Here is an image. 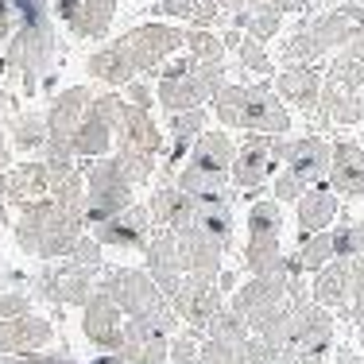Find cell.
Listing matches in <instances>:
<instances>
[{
    "label": "cell",
    "mask_w": 364,
    "mask_h": 364,
    "mask_svg": "<svg viewBox=\"0 0 364 364\" xmlns=\"http://www.w3.org/2000/svg\"><path fill=\"white\" fill-rule=\"evenodd\" d=\"M248 240H283V205L275 198H256L248 205Z\"/></svg>",
    "instance_id": "cell-32"
},
{
    "label": "cell",
    "mask_w": 364,
    "mask_h": 364,
    "mask_svg": "<svg viewBox=\"0 0 364 364\" xmlns=\"http://www.w3.org/2000/svg\"><path fill=\"white\" fill-rule=\"evenodd\" d=\"M205 337H213V341H225V345H232V349H245L248 345V337H252V329H248V322L237 314V310L225 302V310L218 318H213L210 326H205Z\"/></svg>",
    "instance_id": "cell-36"
},
{
    "label": "cell",
    "mask_w": 364,
    "mask_h": 364,
    "mask_svg": "<svg viewBox=\"0 0 364 364\" xmlns=\"http://www.w3.org/2000/svg\"><path fill=\"white\" fill-rule=\"evenodd\" d=\"M240 364H283V349L267 345L264 337H248V345L240 349Z\"/></svg>",
    "instance_id": "cell-43"
},
{
    "label": "cell",
    "mask_w": 364,
    "mask_h": 364,
    "mask_svg": "<svg viewBox=\"0 0 364 364\" xmlns=\"http://www.w3.org/2000/svg\"><path fill=\"white\" fill-rule=\"evenodd\" d=\"M97 291H105L109 299L124 310V318H136V322L159 329V333H167V337H175L182 329V318L175 314L167 294L155 287V279L144 267H101Z\"/></svg>",
    "instance_id": "cell-5"
},
{
    "label": "cell",
    "mask_w": 364,
    "mask_h": 364,
    "mask_svg": "<svg viewBox=\"0 0 364 364\" xmlns=\"http://www.w3.org/2000/svg\"><path fill=\"white\" fill-rule=\"evenodd\" d=\"M329 155H333L329 140L299 136V140H287V147H283V171H291L302 186H318V182L329 178Z\"/></svg>",
    "instance_id": "cell-19"
},
{
    "label": "cell",
    "mask_w": 364,
    "mask_h": 364,
    "mask_svg": "<svg viewBox=\"0 0 364 364\" xmlns=\"http://www.w3.org/2000/svg\"><path fill=\"white\" fill-rule=\"evenodd\" d=\"M283 147L287 136H259L248 132L237 144V159H232V186L245 198H256L267 182L275 178V167L283 163Z\"/></svg>",
    "instance_id": "cell-13"
},
{
    "label": "cell",
    "mask_w": 364,
    "mask_h": 364,
    "mask_svg": "<svg viewBox=\"0 0 364 364\" xmlns=\"http://www.w3.org/2000/svg\"><path fill=\"white\" fill-rule=\"evenodd\" d=\"M112 20H117V0H82L74 20L66 23V31L74 39H101L109 36Z\"/></svg>",
    "instance_id": "cell-30"
},
{
    "label": "cell",
    "mask_w": 364,
    "mask_h": 364,
    "mask_svg": "<svg viewBox=\"0 0 364 364\" xmlns=\"http://www.w3.org/2000/svg\"><path fill=\"white\" fill-rule=\"evenodd\" d=\"M302 0H252L248 8H267V12H279V16H287L291 8H299Z\"/></svg>",
    "instance_id": "cell-50"
},
{
    "label": "cell",
    "mask_w": 364,
    "mask_h": 364,
    "mask_svg": "<svg viewBox=\"0 0 364 364\" xmlns=\"http://www.w3.org/2000/svg\"><path fill=\"white\" fill-rule=\"evenodd\" d=\"M213 4L221 8V16H237V12H245L252 0H213Z\"/></svg>",
    "instance_id": "cell-52"
},
{
    "label": "cell",
    "mask_w": 364,
    "mask_h": 364,
    "mask_svg": "<svg viewBox=\"0 0 364 364\" xmlns=\"http://www.w3.org/2000/svg\"><path fill=\"white\" fill-rule=\"evenodd\" d=\"M23 314H36L31 310V294L16 291V287L0 291V322H12V318H23Z\"/></svg>",
    "instance_id": "cell-42"
},
{
    "label": "cell",
    "mask_w": 364,
    "mask_h": 364,
    "mask_svg": "<svg viewBox=\"0 0 364 364\" xmlns=\"http://www.w3.org/2000/svg\"><path fill=\"white\" fill-rule=\"evenodd\" d=\"M322 82H326V74H322V66H314V63H287L279 70V77H275V93H279V101L283 105H291V109H299V112H314L318 109V97H322Z\"/></svg>",
    "instance_id": "cell-21"
},
{
    "label": "cell",
    "mask_w": 364,
    "mask_h": 364,
    "mask_svg": "<svg viewBox=\"0 0 364 364\" xmlns=\"http://www.w3.org/2000/svg\"><path fill=\"white\" fill-rule=\"evenodd\" d=\"M163 151H167V132L155 124V112L124 105L117 120V140H112V155L124 167V175L136 182V186H147L155 175H159Z\"/></svg>",
    "instance_id": "cell-8"
},
{
    "label": "cell",
    "mask_w": 364,
    "mask_h": 364,
    "mask_svg": "<svg viewBox=\"0 0 364 364\" xmlns=\"http://www.w3.org/2000/svg\"><path fill=\"white\" fill-rule=\"evenodd\" d=\"M8 167H12V144H8L4 132H0V175H4Z\"/></svg>",
    "instance_id": "cell-53"
},
{
    "label": "cell",
    "mask_w": 364,
    "mask_h": 364,
    "mask_svg": "<svg viewBox=\"0 0 364 364\" xmlns=\"http://www.w3.org/2000/svg\"><path fill=\"white\" fill-rule=\"evenodd\" d=\"M364 31V4H341L333 12H322L314 20L299 23L287 39H283V66L287 63H322L349 47Z\"/></svg>",
    "instance_id": "cell-7"
},
{
    "label": "cell",
    "mask_w": 364,
    "mask_h": 364,
    "mask_svg": "<svg viewBox=\"0 0 364 364\" xmlns=\"http://www.w3.org/2000/svg\"><path fill=\"white\" fill-rule=\"evenodd\" d=\"M326 182L337 198H364V147L353 140H337Z\"/></svg>",
    "instance_id": "cell-26"
},
{
    "label": "cell",
    "mask_w": 364,
    "mask_h": 364,
    "mask_svg": "<svg viewBox=\"0 0 364 364\" xmlns=\"http://www.w3.org/2000/svg\"><path fill=\"white\" fill-rule=\"evenodd\" d=\"M147 210H151V221L155 229H186V225H194L198 218V198H190L186 190H178L175 182H167V186H155L151 198H147Z\"/></svg>",
    "instance_id": "cell-28"
},
{
    "label": "cell",
    "mask_w": 364,
    "mask_h": 364,
    "mask_svg": "<svg viewBox=\"0 0 364 364\" xmlns=\"http://www.w3.org/2000/svg\"><path fill=\"white\" fill-rule=\"evenodd\" d=\"M329 237H333V256L337 259L364 256V221H333Z\"/></svg>",
    "instance_id": "cell-38"
},
{
    "label": "cell",
    "mask_w": 364,
    "mask_h": 364,
    "mask_svg": "<svg viewBox=\"0 0 364 364\" xmlns=\"http://www.w3.org/2000/svg\"><path fill=\"white\" fill-rule=\"evenodd\" d=\"M283 364H326L322 353H299V349H287L283 353Z\"/></svg>",
    "instance_id": "cell-51"
},
{
    "label": "cell",
    "mask_w": 364,
    "mask_h": 364,
    "mask_svg": "<svg viewBox=\"0 0 364 364\" xmlns=\"http://www.w3.org/2000/svg\"><path fill=\"white\" fill-rule=\"evenodd\" d=\"M182 47H186L190 58H198V63H205V66H225V39L218 36V31H210V28L186 31Z\"/></svg>",
    "instance_id": "cell-37"
},
{
    "label": "cell",
    "mask_w": 364,
    "mask_h": 364,
    "mask_svg": "<svg viewBox=\"0 0 364 364\" xmlns=\"http://www.w3.org/2000/svg\"><path fill=\"white\" fill-rule=\"evenodd\" d=\"M77 8H82V0H55V4H50V16H55V23H70L74 20V12Z\"/></svg>",
    "instance_id": "cell-47"
},
{
    "label": "cell",
    "mask_w": 364,
    "mask_h": 364,
    "mask_svg": "<svg viewBox=\"0 0 364 364\" xmlns=\"http://www.w3.org/2000/svg\"><path fill=\"white\" fill-rule=\"evenodd\" d=\"M50 194V167L47 159H31V163H16L0 175V202L4 205H31L43 202Z\"/></svg>",
    "instance_id": "cell-20"
},
{
    "label": "cell",
    "mask_w": 364,
    "mask_h": 364,
    "mask_svg": "<svg viewBox=\"0 0 364 364\" xmlns=\"http://www.w3.org/2000/svg\"><path fill=\"white\" fill-rule=\"evenodd\" d=\"M93 237H97L101 248H124V252H144L147 240H151L155 232V221H151V210H147V202H136L128 205L124 213H117V218L93 225Z\"/></svg>",
    "instance_id": "cell-16"
},
{
    "label": "cell",
    "mask_w": 364,
    "mask_h": 364,
    "mask_svg": "<svg viewBox=\"0 0 364 364\" xmlns=\"http://www.w3.org/2000/svg\"><path fill=\"white\" fill-rule=\"evenodd\" d=\"M8 132H12V144L16 151L23 155H43V147H47V112H28L20 109L12 120H8Z\"/></svg>",
    "instance_id": "cell-31"
},
{
    "label": "cell",
    "mask_w": 364,
    "mask_h": 364,
    "mask_svg": "<svg viewBox=\"0 0 364 364\" xmlns=\"http://www.w3.org/2000/svg\"><path fill=\"white\" fill-rule=\"evenodd\" d=\"M182 39H186V31L171 28V23H155V20L140 23V28L124 31L120 39H112L109 47L93 50L85 70L101 85L124 90L140 74H159V66L182 50Z\"/></svg>",
    "instance_id": "cell-1"
},
{
    "label": "cell",
    "mask_w": 364,
    "mask_h": 364,
    "mask_svg": "<svg viewBox=\"0 0 364 364\" xmlns=\"http://www.w3.org/2000/svg\"><path fill=\"white\" fill-rule=\"evenodd\" d=\"M229 20H232V28L245 31V36L256 39V43L275 39V36H279V28H283V16L279 12H267V8H245V12L229 16Z\"/></svg>",
    "instance_id": "cell-35"
},
{
    "label": "cell",
    "mask_w": 364,
    "mask_h": 364,
    "mask_svg": "<svg viewBox=\"0 0 364 364\" xmlns=\"http://www.w3.org/2000/svg\"><path fill=\"white\" fill-rule=\"evenodd\" d=\"M97 275L93 267H82L74 259H50L31 275L28 291L31 299H43L50 306H85L97 294Z\"/></svg>",
    "instance_id": "cell-11"
},
{
    "label": "cell",
    "mask_w": 364,
    "mask_h": 364,
    "mask_svg": "<svg viewBox=\"0 0 364 364\" xmlns=\"http://www.w3.org/2000/svg\"><path fill=\"white\" fill-rule=\"evenodd\" d=\"M333 364H364V353L353 345H333Z\"/></svg>",
    "instance_id": "cell-49"
},
{
    "label": "cell",
    "mask_w": 364,
    "mask_h": 364,
    "mask_svg": "<svg viewBox=\"0 0 364 364\" xmlns=\"http://www.w3.org/2000/svg\"><path fill=\"white\" fill-rule=\"evenodd\" d=\"M333 337H337V322H333V310L318 306L314 299L294 306L291 314V345L287 349H299V353H326L333 349Z\"/></svg>",
    "instance_id": "cell-18"
},
{
    "label": "cell",
    "mask_w": 364,
    "mask_h": 364,
    "mask_svg": "<svg viewBox=\"0 0 364 364\" xmlns=\"http://www.w3.org/2000/svg\"><path fill=\"white\" fill-rule=\"evenodd\" d=\"M43 364H77V360L63 349V353H47V360H43Z\"/></svg>",
    "instance_id": "cell-56"
},
{
    "label": "cell",
    "mask_w": 364,
    "mask_h": 364,
    "mask_svg": "<svg viewBox=\"0 0 364 364\" xmlns=\"http://www.w3.org/2000/svg\"><path fill=\"white\" fill-rule=\"evenodd\" d=\"M237 58H240V70H248V74H256V77L272 74V55L264 50V43H256V39H248V36L240 39Z\"/></svg>",
    "instance_id": "cell-39"
},
{
    "label": "cell",
    "mask_w": 364,
    "mask_h": 364,
    "mask_svg": "<svg viewBox=\"0 0 364 364\" xmlns=\"http://www.w3.org/2000/svg\"><path fill=\"white\" fill-rule=\"evenodd\" d=\"M360 221H364V218H360Z\"/></svg>",
    "instance_id": "cell-59"
},
{
    "label": "cell",
    "mask_w": 364,
    "mask_h": 364,
    "mask_svg": "<svg viewBox=\"0 0 364 364\" xmlns=\"http://www.w3.org/2000/svg\"><path fill=\"white\" fill-rule=\"evenodd\" d=\"M357 287L360 283H357V275H353L349 259H333V264H326L322 272L310 279V299H314L318 306L333 310V314H345Z\"/></svg>",
    "instance_id": "cell-24"
},
{
    "label": "cell",
    "mask_w": 364,
    "mask_h": 364,
    "mask_svg": "<svg viewBox=\"0 0 364 364\" xmlns=\"http://www.w3.org/2000/svg\"><path fill=\"white\" fill-rule=\"evenodd\" d=\"M55 341V322L43 314H23L12 322H0V357H28L43 353Z\"/></svg>",
    "instance_id": "cell-22"
},
{
    "label": "cell",
    "mask_w": 364,
    "mask_h": 364,
    "mask_svg": "<svg viewBox=\"0 0 364 364\" xmlns=\"http://www.w3.org/2000/svg\"><path fill=\"white\" fill-rule=\"evenodd\" d=\"M66 259H74V264H82V267H93V272H101V267H105V248L97 245V237H93V232H85V237L77 240L74 252L66 256Z\"/></svg>",
    "instance_id": "cell-41"
},
{
    "label": "cell",
    "mask_w": 364,
    "mask_h": 364,
    "mask_svg": "<svg viewBox=\"0 0 364 364\" xmlns=\"http://www.w3.org/2000/svg\"><path fill=\"white\" fill-rule=\"evenodd\" d=\"M294 264L302 267V275H318L326 264H333V237H329V229L326 232H314V237H302L299 240V248H294Z\"/></svg>",
    "instance_id": "cell-33"
},
{
    "label": "cell",
    "mask_w": 364,
    "mask_h": 364,
    "mask_svg": "<svg viewBox=\"0 0 364 364\" xmlns=\"http://www.w3.org/2000/svg\"><path fill=\"white\" fill-rule=\"evenodd\" d=\"M93 364H128L124 357H117V353H97V360Z\"/></svg>",
    "instance_id": "cell-57"
},
{
    "label": "cell",
    "mask_w": 364,
    "mask_h": 364,
    "mask_svg": "<svg viewBox=\"0 0 364 364\" xmlns=\"http://www.w3.org/2000/svg\"><path fill=\"white\" fill-rule=\"evenodd\" d=\"M341 318H345V322H349V326L364 329V283H360L357 291H353V302H349V310H345Z\"/></svg>",
    "instance_id": "cell-46"
},
{
    "label": "cell",
    "mask_w": 364,
    "mask_h": 364,
    "mask_svg": "<svg viewBox=\"0 0 364 364\" xmlns=\"http://www.w3.org/2000/svg\"><path fill=\"white\" fill-rule=\"evenodd\" d=\"M120 109H124V93H97V101L90 105L82 128H77V136H74V159H101V155H112Z\"/></svg>",
    "instance_id": "cell-14"
},
{
    "label": "cell",
    "mask_w": 364,
    "mask_h": 364,
    "mask_svg": "<svg viewBox=\"0 0 364 364\" xmlns=\"http://www.w3.org/2000/svg\"><path fill=\"white\" fill-rule=\"evenodd\" d=\"M124 105H136V109H147V112H151L155 105H159V101H155V85L140 82V77H136V82H128V85H124Z\"/></svg>",
    "instance_id": "cell-45"
},
{
    "label": "cell",
    "mask_w": 364,
    "mask_h": 364,
    "mask_svg": "<svg viewBox=\"0 0 364 364\" xmlns=\"http://www.w3.org/2000/svg\"><path fill=\"white\" fill-rule=\"evenodd\" d=\"M155 8L175 16V20L194 23V28H213V23H221V8L213 4V0H155Z\"/></svg>",
    "instance_id": "cell-34"
},
{
    "label": "cell",
    "mask_w": 364,
    "mask_h": 364,
    "mask_svg": "<svg viewBox=\"0 0 364 364\" xmlns=\"http://www.w3.org/2000/svg\"><path fill=\"white\" fill-rule=\"evenodd\" d=\"M232 159H237V144L225 128H205L190 147L186 163L178 167L175 186L186 190L190 198L205 202V198H225V194H240L232 186Z\"/></svg>",
    "instance_id": "cell-6"
},
{
    "label": "cell",
    "mask_w": 364,
    "mask_h": 364,
    "mask_svg": "<svg viewBox=\"0 0 364 364\" xmlns=\"http://www.w3.org/2000/svg\"><path fill=\"white\" fill-rule=\"evenodd\" d=\"M306 190H310V186H302V182L291 175V171H275V178H272V198H275L279 205H283V202H299Z\"/></svg>",
    "instance_id": "cell-44"
},
{
    "label": "cell",
    "mask_w": 364,
    "mask_h": 364,
    "mask_svg": "<svg viewBox=\"0 0 364 364\" xmlns=\"http://www.w3.org/2000/svg\"><path fill=\"white\" fill-rule=\"evenodd\" d=\"M322 124H360L364 120V97L353 90H337V85L322 82V97H318V109L310 112Z\"/></svg>",
    "instance_id": "cell-29"
},
{
    "label": "cell",
    "mask_w": 364,
    "mask_h": 364,
    "mask_svg": "<svg viewBox=\"0 0 364 364\" xmlns=\"http://www.w3.org/2000/svg\"><path fill=\"white\" fill-rule=\"evenodd\" d=\"M210 117L221 128H240V132L259 136H287L291 132V109L279 101L275 85H237L225 82L210 101Z\"/></svg>",
    "instance_id": "cell-3"
},
{
    "label": "cell",
    "mask_w": 364,
    "mask_h": 364,
    "mask_svg": "<svg viewBox=\"0 0 364 364\" xmlns=\"http://www.w3.org/2000/svg\"><path fill=\"white\" fill-rule=\"evenodd\" d=\"M90 232L85 225V210L70 202H58V198H43L20 210V218L12 225V237L20 245V252L43 259H66L74 252V245Z\"/></svg>",
    "instance_id": "cell-2"
},
{
    "label": "cell",
    "mask_w": 364,
    "mask_h": 364,
    "mask_svg": "<svg viewBox=\"0 0 364 364\" xmlns=\"http://www.w3.org/2000/svg\"><path fill=\"white\" fill-rule=\"evenodd\" d=\"M171 306L182 318L186 329H198L205 337V326L225 310V294L218 287V279H202V275H182L178 291L171 294Z\"/></svg>",
    "instance_id": "cell-15"
},
{
    "label": "cell",
    "mask_w": 364,
    "mask_h": 364,
    "mask_svg": "<svg viewBox=\"0 0 364 364\" xmlns=\"http://www.w3.org/2000/svg\"><path fill=\"white\" fill-rule=\"evenodd\" d=\"M225 85V66H205L190 55L167 58L159 66V77H155V101H159L167 112H182V109H205Z\"/></svg>",
    "instance_id": "cell-9"
},
{
    "label": "cell",
    "mask_w": 364,
    "mask_h": 364,
    "mask_svg": "<svg viewBox=\"0 0 364 364\" xmlns=\"http://www.w3.org/2000/svg\"><path fill=\"white\" fill-rule=\"evenodd\" d=\"M85 171V225H101L128 205H136V182L124 175L117 155H101V159H82Z\"/></svg>",
    "instance_id": "cell-10"
},
{
    "label": "cell",
    "mask_w": 364,
    "mask_h": 364,
    "mask_svg": "<svg viewBox=\"0 0 364 364\" xmlns=\"http://www.w3.org/2000/svg\"><path fill=\"white\" fill-rule=\"evenodd\" d=\"M124 322H128L124 310H120L105 291H97L82 306V333L97 353H117L120 349V341H124Z\"/></svg>",
    "instance_id": "cell-17"
},
{
    "label": "cell",
    "mask_w": 364,
    "mask_h": 364,
    "mask_svg": "<svg viewBox=\"0 0 364 364\" xmlns=\"http://www.w3.org/2000/svg\"><path fill=\"white\" fill-rule=\"evenodd\" d=\"M12 28H16V12H12V4H8V0H0V47L12 39Z\"/></svg>",
    "instance_id": "cell-48"
},
{
    "label": "cell",
    "mask_w": 364,
    "mask_h": 364,
    "mask_svg": "<svg viewBox=\"0 0 364 364\" xmlns=\"http://www.w3.org/2000/svg\"><path fill=\"white\" fill-rule=\"evenodd\" d=\"M58 58V23L50 12H20L12 39L4 43L0 70L23 85V93H36L39 82Z\"/></svg>",
    "instance_id": "cell-4"
},
{
    "label": "cell",
    "mask_w": 364,
    "mask_h": 364,
    "mask_svg": "<svg viewBox=\"0 0 364 364\" xmlns=\"http://www.w3.org/2000/svg\"><path fill=\"white\" fill-rule=\"evenodd\" d=\"M337 213H341V198L329 190V182H318L294 202V225H299V240L314 237V232L333 229Z\"/></svg>",
    "instance_id": "cell-25"
},
{
    "label": "cell",
    "mask_w": 364,
    "mask_h": 364,
    "mask_svg": "<svg viewBox=\"0 0 364 364\" xmlns=\"http://www.w3.org/2000/svg\"><path fill=\"white\" fill-rule=\"evenodd\" d=\"M97 101L93 85H70L63 90L47 109V147H43V159L58 163V159H74V136L82 128L85 112Z\"/></svg>",
    "instance_id": "cell-12"
},
{
    "label": "cell",
    "mask_w": 364,
    "mask_h": 364,
    "mask_svg": "<svg viewBox=\"0 0 364 364\" xmlns=\"http://www.w3.org/2000/svg\"><path fill=\"white\" fill-rule=\"evenodd\" d=\"M360 353H364V329H360Z\"/></svg>",
    "instance_id": "cell-58"
},
{
    "label": "cell",
    "mask_w": 364,
    "mask_h": 364,
    "mask_svg": "<svg viewBox=\"0 0 364 364\" xmlns=\"http://www.w3.org/2000/svg\"><path fill=\"white\" fill-rule=\"evenodd\" d=\"M194 360H202V333L182 326L171 337V364H194Z\"/></svg>",
    "instance_id": "cell-40"
},
{
    "label": "cell",
    "mask_w": 364,
    "mask_h": 364,
    "mask_svg": "<svg viewBox=\"0 0 364 364\" xmlns=\"http://www.w3.org/2000/svg\"><path fill=\"white\" fill-rule=\"evenodd\" d=\"M218 287H221V294H232V291H237V272H221L218 275Z\"/></svg>",
    "instance_id": "cell-54"
},
{
    "label": "cell",
    "mask_w": 364,
    "mask_h": 364,
    "mask_svg": "<svg viewBox=\"0 0 364 364\" xmlns=\"http://www.w3.org/2000/svg\"><path fill=\"white\" fill-rule=\"evenodd\" d=\"M117 357H124L128 364H171V337L159 329L128 318L124 322V341H120Z\"/></svg>",
    "instance_id": "cell-27"
},
{
    "label": "cell",
    "mask_w": 364,
    "mask_h": 364,
    "mask_svg": "<svg viewBox=\"0 0 364 364\" xmlns=\"http://www.w3.org/2000/svg\"><path fill=\"white\" fill-rule=\"evenodd\" d=\"M178 240V264H182V275H202V279H218V275L225 272L221 259L225 252L218 245H213L210 237H205L198 225H186V229L175 232Z\"/></svg>",
    "instance_id": "cell-23"
},
{
    "label": "cell",
    "mask_w": 364,
    "mask_h": 364,
    "mask_svg": "<svg viewBox=\"0 0 364 364\" xmlns=\"http://www.w3.org/2000/svg\"><path fill=\"white\" fill-rule=\"evenodd\" d=\"M12 8H50L55 0H8Z\"/></svg>",
    "instance_id": "cell-55"
}]
</instances>
